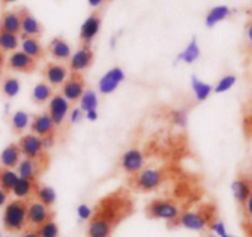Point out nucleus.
<instances>
[{
  "instance_id": "obj_21",
  "label": "nucleus",
  "mask_w": 252,
  "mask_h": 237,
  "mask_svg": "<svg viewBox=\"0 0 252 237\" xmlns=\"http://www.w3.org/2000/svg\"><path fill=\"white\" fill-rule=\"evenodd\" d=\"M21 151L17 144H10L0 154V164L5 169H15L21 161Z\"/></svg>"
},
{
  "instance_id": "obj_16",
  "label": "nucleus",
  "mask_w": 252,
  "mask_h": 237,
  "mask_svg": "<svg viewBox=\"0 0 252 237\" xmlns=\"http://www.w3.org/2000/svg\"><path fill=\"white\" fill-rule=\"evenodd\" d=\"M43 76L46 83L51 86H62L68 79L69 73L66 68L58 63H48L43 69Z\"/></svg>"
},
{
  "instance_id": "obj_46",
  "label": "nucleus",
  "mask_w": 252,
  "mask_h": 237,
  "mask_svg": "<svg viewBox=\"0 0 252 237\" xmlns=\"http://www.w3.org/2000/svg\"><path fill=\"white\" fill-rule=\"evenodd\" d=\"M21 237H39L38 234H37V230L33 228H29L24 231Z\"/></svg>"
},
{
  "instance_id": "obj_27",
  "label": "nucleus",
  "mask_w": 252,
  "mask_h": 237,
  "mask_svg": "<svg viewBox=\"0 0 252 237\" xmlns=\"http://www.w3.org/2000/svg\"><path fill=\"white\" fill-rule=\"evenodd\" d=\"M33 196L36 197V201H38L39 203L48 207V208H51L56 203L57 199L56 191L49 186H38L37 184L36 188H34Z\"/></svg>"
},
{
  "instance_id": "obj_34",
  "label": "nucleus",
  "mask_w": 252,
  "mask_h": 237,
  "mask_svg": "<svg viewBox=\"0 0 252 237\" xmlns=\"http://www.w3.org/2000/svg\"><path fill=\"white\" fill-rule=\"evenodd\" d=\"M21 90V84L20 80L15 76H6L2 81L1 85V91L6 97L12 98L17 95Z\"/></svg>"
},
{
  "instance_id": "obj_17",
  "label": "nucleus",
  "mask_w": 252,
  "mask_h": 237,
  "mask_svg": "<svg viewBox=\"0 0 252 237\" xmlns=\"http://www.w3.org/2000/svg\"><path fill=\"white\" fill-rule=\"evenodd\" d=\"M30 128L32 130V134H36L39 138H43L49 134H54V132H56V124L52 120L48 112H44L42 115L33 117Z\"/></svg>"
},
{
  "instance_id": "obj_7",
  "label": "nucleus",
  "mask_w": 252,
  "mask_h": 237,
  "mask_svg": "<svg viewBox=\"0 0 252 237\" xmlns=\"http://www.w3.org/2000/svg\"><path fill=\"white\" fill-rule=\"evenodd\" d=\"M53 216L51 208L43 206L38 201L27 203V225H30V228H39L48 220H52Z\"/></svg>"
},
{
  "instance_id": "obj_10",
  "label": "nucleus",
  "mask_w": 252,
  "mask_h": 237,
  "mask_svg": "<svg viewBox=\"0 0 252 237\" xmlns=\"http://www.w3.org/2000/svg\"><path fill=\"white\" fill-rule=\"evenodd\" d=\"M36 60L22 51L12 52L7 59V68L17 73L30 74L36 70Z\"/></svg>"
},
{
  "instance_id": "obj_38",
  "label": "nucleus",
  "mask_w": 252,
  "mask_h": 237,
  "mask_svg": "<svg viewBox=\"0 0 252 237\" xmlns=\"http://www.w3.org/2000/svg\"><path fill=\"white\" fill-rule=\"evenodd\" d=\"M241 210H243L244 219H245L246 233H248L249 236L252 237V192L249 199L246 201V203L241 208Z\"/></svg>"
},
{
  "instance_id": "obj_9",
  "label": "nucleus",
  "mask_w": 252,
  "mask_h": 237,
  "mask_svg": "<svg viewBox=\"0 0 252 237\" xmlns=\"http://www.w3.org/2000/svg\"><path fill=\"white\" fill-rule=\"evenodd\" d=\"M120 165L123 171L127 172L128 175L134 176V175H137L138 172H140L144 169V155H143V152L140 150L129 149L122 154L120 160Z\"/></svg>"
},
{
  "instance_id": "obj_30",
  "label": "nucleus",
  "mask_w": 252,
  "mask_h": 237,
  "mask_svg": "<svg viewBox=\"0 0 252 237\" xmlns=\"http://www.w3.org/2000/svg\"><path fill=\"white\" fill-rule=\"evenodd\" d=\"M17 176L16 172L11 169H5V167L0 166V188L2 191L6 192L7 194L12 191L15 183H16Z\"/></svg>"
},
{
  "instance_id": "obj_29",
  "label": "nucleus",
  "mask_w": 252,
  "mask_h": 237,
  "mask_svg": "<svg viewBox=\"0 0 252 237\" xmlns=\"http://www.w3.org/2000/svg\"><path fill=\"white\" fill-rule=\"evenodd\" d=\"M199 56H201V51H199V46L198 43H197V39L192 38V41L189 42V46L177 56V61L192 64L199 58Z\"/></svg>"
},
{
  "instance_id": "obj_25",
  "label": "nucleus",
  "mask_w": 252,
  "mask_h": 237,
  "mask_svg": "<svg viewBox=\"0 0 252 237\" xmlns=\"http://www.w3.org/2000/svg\"><path fill=\"white\" fill-rule=\"evenodd\" d=\"M52 96H53V89L46 81L36 84L32 89V101L37 105H44L49 102Z\"/></svg>"
},
{
  "instance_id": "obj_1",
  "label": "nucleus",
  "mask_w": 252,
  "mask_h": 237,
  "mask_svg": "<svg viewBox=\"0 0 252 237\" xmlns=\"http://www.w3.org/2000/svg\"><path fill=\"white\" fill-rule=\"evenodd\" d=\"M132 210L133 204L130 198L127 196V193L120 191L105 197L98 203L94 215L100 216L112 224L113 226H116L120 221L127 218L132 213Z\"/></svg>"
},
{
  "instance_id": "obj_48",
  "label": "nucleus",
  "mask_w": 252,
  "mask_h": 237,
  "mask_svg": "<svg viewBox=\"0 0 252 237\" xmlns=\"http://www.w3.org/2000/svg\"><path fill=\"white\" fill-rule=\"evenodd\" d=\"M88 1H89V5H90V6L97 7V6H100L101 4H102L103 0H88Z\"/></svg>"
},
{
  "instance_id": "obj_3",
  "label": "nucleus",
  "mask_w": 252,
  "mask_h": 237,
  "mask_svg": "<svg viewBox=\"0 0 252 237\" xmlns=\"http://www.w3.org/2000/svg\"><path fill=\"white\" fill-rule=\"evenodd\" d=\"M165 178L164 171L160 169H143L133 177L132 184L140 192H153L161 186Z\"/></svg>"
},
{
  "instance_id": "obj_43",
  "label": "nucleus",
  "mask_w": 252,
  "mask_h": 237,
  "mask_svg": "<svg viewBox=\"0 0 252 237\" xmlns=\"http://www.w3.org/2000/svg\"><path fill=\"white\" fill-rule=\"evenodd\" d=\"M84 116H85V113H84V111L81 108H73L70 112V116H69V119H70V123H73V124H78L83 119Z\"/></svg>"
},
{
  "instance_id": "obj_53",
  "label": "nucleus",
  "mask_w": 252,
  "mask_h": 237,
  "mask_svg": "<svg viewBox=\"0 0 252 237\" xmlns=\"http://www.w3.org/2000/svg\"><path fill=\"white\" fill-rule=\"evenodd\" d=\"M208 237H216V236H214V235H209Z\"/></svg>"
},
{
  "instance_id": "obj_11",
  "label": "nucleus",
  "mask_w": 252,
  "mask_h": 237,
  "mask_svg": "<svg viewBox=\"0 0 252 237\" xmlns=\"http://www.w3.org/2000/svg\"><path fill=\"white\" fill-rule=\"evenodd\" d=\"M69 110H70V102H68L63 96L59 95V93L52 96L48 105V115L51 116L56 127L63 124L66 116H68Z\"/></svg>"
},
{
  "instance_id": "obj_28",
  "label": "nucleus",
  "mask_w": 252,
  "mask_h": 237,
  "mask_svg": "<svg viewBox=\"0 0 252 237\" xmlns=\"http://www.w3.org/2000/svg\"><path fill=\"white\" fill-rule=\"evenodd\" d=\"M191 86L192 91H193L194 96H196V100L199 101V102L206 101L207 98L211 96L212 91H213L212 85H209L208 83H204V81L199 80V79L194 75L191 78Z\"/></svg>"
},
{
  "instance_id": "obj_26",
  "label": "nucleus",
  "mask_w": 252,
  "mask_h": 237,
  "mask_svg": "<svg viewBox=\"0 0 252 237\" xmlns=\"http://www.w3.org/2000/svg\"><path fill=\"white\" fill-rule=\"evenodd\" d=\"M36 186H37L36 182L30 181V179L21 178V177H19L11 192L14 193V196L16 197L17 199L25 201V199L29 198L31 194H33Z\"/></svg>"
},
{
  "instance_id": "obj_5",
  "label": "nucleus",
  "mask_w": 252,
  "mask_h": 237,
  "mask_svg": "<svg viewBox=\"0 0 252 237\" xmlns=\"http://www.w3.org/2000/svg\"><path fill=\"white\" fill-rule=\"evenodd\" d=\"M145 211L150 219H160L166 221H176L180 216L177 206L169 199H154L148 204Z\"/></svg>"
},
{
  "instance_id": "obj_20",
  "label": "nucleus",
  "mask_w": 252,
  "mask_h": 237,
  "mask_svg": "<svg viewBox=\"0 0 252 237\" xmlns=\"http://www.w3.org/2000/svg\"><path fill=\"white\" fill-rule=\"evenodd\" d=\"M48 53L51 54L52 58H54L56 60H69V58H70L71 56V48L65 39L61 38V37H56V38L52 39L51 43H49Z\"/></svg>"
},
{
  "instance_id": "obj_52",
  "label": "nucleus",
  "mask_w": 252,
  "mask_h": 237,
  "mask_svg": "<svg viewBox=\"0 0 252 237\" xmlns=\"http://www.w3.org/2000/svg\"><path fill=\"white\" fill-rule=\"evenodd\" d=\"M223 237H235V236H231V235H229V234H226V235L223 236Z\"/></svg>"
},
{
  "instance_id": "obj_12",
  "label": "nucleus",
  "mask_w": 252,
  "mask_h": 237,
  "mask_svg": "<svg viewBox=\"0 0 252 237\" xmlns=\"http://www.w3.org/2000/svg\"><path fill=\"white\" fill-rule=\"evenodd\" d=\"M231 191H233V196L235 198L236 203L239 204L240 208H243L252 192L251 175H239L235 181L233 182V184H231Z\"/></svg>"
},
{
  "instance_id": "obj_6",
  "label": "nucleus",
  "mask_w": 252,
  "mask_h": 237,
  "mask_svg": "<svg viewBox=\"0 0 252 237\" xmlns=\"http://www.w3.org/2000/svg\"><path fill=\"white\" fill-rule=\"evenodd\" d=\"M19 148L21 154L27 159L42 162L44 159V150L42 147V139L36 134H25L20 138Z\"/></svg>"
},
{
  "instance_id": "obj_19",
  "label": "nucleus",
  "mask_w": 252,
  "mask_h": 237,
  "mask_svg": "<svg viewBox=\"0 0 252 237\" xmlns=\"http://www.w3.org/2000/svg\"><path fill=\"white\" fill-rule=\"evenodd\" d=\"M115 226L100 216L93 215L89 221L88 237H110Z\"/></svg>"
},
{
  "instance_id": "obj_54",
  "label": "nucleus",
  "mask_w": 252,
  "mask_h": 237,
  "mask_svg": "<svg viewBox=\"0 0 252 237\" xmlns=\"http://www.w3.org/2000/svg\"><path fill=\"white\" fill-rule=\"evenodd\" d=\"M0 237H1V236H0Z\"/></svg>"
},
{
  "instance_id": "obj_50",
  "label": "nucleus",
  "mask_w": 252,
  "mask_h": 237,
  "mask_svg": "<svg viewBox=\"0 0 252 237\" xmlns=\"http://www.w3.org/2000/svg\"><path fill=\"white\" fill-rule=\"evenodd\" d=\"M4 63H5V59H4V54L0 53V70L2 69V66H4Z\"/></svg>"
},
{
  "instance_id": "obj_33",
  "label": "nucleus",
  "mask_w": 252,
  "mask_h": 237,
  "mask_svg": "<svg viewBox=\"0 0 252 237\" xmlns=\"http://www.w3.org/2000/svg\"><path fill=\"white\" fill-rule=\"evenodd\" d=\"M19 47L17 34L10 33L0 30V51L1 52H15Z\"/></svg>"
},
{
  "instance_id": "obj_18",
  "label": "nucleus",
  "mask_w": 252,
  "mask_h": 237,
  "mask_svg": "<svg viewBox=\"0 0 252 237\" xmlns=\"http://www.w3.org/2000/svg\"><path fill=\"white\" fill-rule=\"evenodd\" d=\"M20 17H21V31L24 36L34 37L37 38L42 33V26L34 16H32L29 10L21 9L19 11Z\"/></svg>"
},
{
  "instance_id": "obj_31",
  "label": "nucleus",
  "mask_w": 252,
  "mask_h": 237,
  "mask_svg": "<svg viewBox=\"0 0 252 237\" xmlns=\"http://www.w3.org/2000/svg\"><path fill=\"white\" fill-rule=\"evenodd\" d=\"M229 14H230V10H229L228 6L221 5V6L213 7V9L209 10L208 15H207L206 25L208 27H213L214 25H217L218 22L223 21L224 19H226V17L229 16Z\"/></svg>"
},
{
  "instance_id": "obj_42",
  "label": "nucleus",
  "mask_w": 252,
  "mask_h": 237,
  "mask_svg": "<svg viewBox=\"0 0 252 237\" xmlns=\"http://www.w3.org/2000/svg\"><path fill=\"white\" fill-rule=\"evenodd\" d=\"M211 230L213 231V233L219 237H223V236H225L226 234H228V233H226V228H225V225H224V223H221V221H219V220L212 221V223H211Z\"/></svg>"
},
{
  "instance_id": "obj_8",
  "label": "nucleus",
  "mask_w": 252,
  "mask_h": 237,
  "mask_svg": "<svg viewBox=\"0 0 252 237\" xmlns=\"http://www.w3.org/2000/svg\"><path fill=\"white\" fill-rule=\"evenodd\" d=\"M85 92V81L79 73H71L62 85V96L68 102H78Z\"/></svg>"
},
{
  "instance_id": "obj_49",
  "label": "nucleus",
  "mask_w": 252,
  "mask_h": 237,
  "mask_svg": "<svg viewBox=\"0 0 252 237\" xmlns=\"http://www.w3.org/2000/svg\"><path fill=\"white\" fill-rule=\"evenodd\" d=\"M248 38L250 41V43L252 44V22L248 26Z\"/></svg>"
},
{
  "instance_id": "obj_4",
  "label": "nucleus",
  "mask_w": 252,
  "mask_h": 237,
  "mask_svg": "<svg viewBox=\"0 0 252 237\" xmlns=\"http://www.w3.org/2000/svg\"><path fill=\"white\" fill-rule=\"evenodd\" d=\"M214 209L204 208V210L199 211H186V213L180 214L179 224L189 230L202 231L207 228V225H211L212 221H214Z\"/></svg>"
},
{
  "instance_id": "obj_13",
  "label": "nucleus",
  "mask_w": 252,
  "mask_h": 237,
  "mask_svg": "<svg viewBox=\"0 0 252 237\" xmlns=\"http://www.w3.org/2000/svg\"><path fill=\"white\" fill-rule=\"evenodd\" d=\"M94 53L90 46H81L74 54L69 58V69L71 73H79L85 70L93 64Z\"/></svg>"
},
{
  "instance_id": "obj_41",
  "label": "nucleus",
  "mask_w": 252,
  "mask_h": 237,
  "mask_svg": "<svg viewBox=\"0 0 252 237\" xmlns=\"http://www.w3.org/2000/svg\"><path fill=\"white\" fill-rule=\"evenodd\" d=\"M244 128L249 137H252V102L248 107V112L244 116Z\"/></svg>"
},
{
  "instance_id": "obj_35",
  "label": "nucleus",
  "mask_w": 252,
  "mask_h": 237,
  "mask_svg": "<svg viewBox=\"0 0 252 237\" xmlns=\"http://www.w3.org/2000/svg\"><path fill=\"white\" fill-rule=\"evenodd\" d=\"M79 102H80V108L84 111V113L88 112V111L97 110L98 98L94 90H85Z\"/></svg>"
},
{
  "instance_id": "obj_51",
  "label": "nucleus",
  "mask_w": 252,
  "mask_h": 237,
  "mask_svg": "<svg viewBox=\"0 0 252 237\" xmlns=\"http://www.w3.org/2000/svg\"><path fill=\"white\" fill-rule=\"evenodd\" d=\"M2 4H9V2H14L16 1V0H1Z\"/></svg>"
},
{
  "instance_id": "obj_45",
  "label": "nucleus",
  "mask_w": 252,
  "mask_h": 237,
  "mask_svg": "<svg viewBox=\"0 0 252 237\" xmlns=\"http://www.w3.org/2000/svg\"><path fill=\"white\" fill-rule=\"evenodd\" d=\"M85 117H86V119L91 120V122H95V120L97 119V118H98V113H97V110L88 111V112H85Z\"/></svg>"
},
{
  "instance_id": "obj_32",
  "label": "nucleus",
  "mask_w": 252,
  "mask_h": 237,
  "mask_svg": "<svg viewBox=\"0 0 252 237\" xmlns=\"http://www.w3.org/2000/svg\"><path fill=\"white\" fill-rule=\"evenodd\" d=\"M30 124V117L25 111H16L11 117V128L14 133L21 134Z\"/></svg>"
},
{
  "instance_id": "obj_36",
  "label": "nucleus",
  "mask_w": 252,
  "mask_h": 237,
  "mask_svg": "<svg viewBox=\"0 0 252 237\" xmlns=\"http://www.w3.org/2000/svg\"><path fill=\"white\" fill-rule=\"evenodd\" d=\"M37 234L39 237H58L59 236V228L56 221L52 219L36 229Z\"/></svg>"
},
{
  "instance_id": "obj_24",
  "label": "nucleus",
  "mask_w": 252,
  "mask_h": 237,
  "mask_svg": "<svg viewBox=\"0 0 252 237\" xmlns=\"http://www.w3.org/2000/svg\"><path fill=\"white\" fill-rule=\"evenodd\" d=\"M21 48L24 53H26L27 56L33 58L34 60H38V59L43 58L44 56L43 47L39 43L38 39L34 38V37H27L22 34Z\"/></svg>"
},
{
  "instance_id": "obj_39",
  "label": "nucleus",
  "mask_w": 252,
  "mask_h": 237,
  "mask_svg": "<svg viewBox=\"0 0 252 237\" xmlns=\"http://www.w3.org/2000/svg\"><path fill=\"white\" fill-rule=\"evenodd\" d=\"M170 118H171L172 123L179 125V127H186L187 125V113L184 110L172 111L170 113Z\"/></svg>"
},
{
  "instance_id": "obj_44",
  "label": "nucleus",
  "mask_w": 252,
  "mask_h": 237,
  "mask_svg": "<svg viewBox=\"0 0 252 237\" xmlns=\"http://www.w3.org/2000/svg\"><path fill=\"white\" fill-rule=\"evenodd\" d=\"M42 139V147H43L44 151L52 149L56 145V134H49L46 137L41 138Z\"/></svg>"
},
{
  "instance_id": "obj_15",
  "label": "nucleus",
  "mask_w": 252,
  "mask_h": 237,
  "mask_svg": "<svg viewBox=\"0 0 252 237\" xmlns=\"http://www.w3.org/2000/svg\"><path fill=\"white\" fill-rule=\"evenodd\" d=\"M101 27V16L100 12H94L91 14L80 29V39L83 42V46H90L91 41L95 38L98 33Z\"/></svg>"
},
{
  "instance_id": "obj_22",
  "label": "nucleus",
  "mask_w": 252,
  "mask_h": 237,
  "mask_svg": "<svg viewBox=\"0 0 252 237\" xmlns=\"http://www.w3.org/2000/svg\"><path fill=\"white\" fill-rule=\"evenodd\" d=\"M39 165H41L39 161H34V160L25 157L17 165V176L36 182L39 174Z\"/></svg>"
},
{
  "instance_id": "obj_14",
  "label": "nucleus",
  "mask_w": 252,
  "mask_h": 237,
  "mask_svg": "<svg viewBox=\"0 0 252 237\" xmlns=\"http://www.w3.org/2000/svg\"><path fill=\"white\" fill-rule=\"evenodd\" d=\"M125 71L121 68L115 66V68L110 69L105 75H102V78L98 81V91L102 95L112 93L118 88V85L125 80Z\"/></svg>"
},
{
  "instance_id": "obj_2",
  "label": "nucleus",
  "mask_w": 252,
  "mask_h": 237,
  "mask_svg": "<svg viewBox=\"0 0 252 237\" xmlns=\"http://www.w3.org/2000/svg\"><path fill=\"white\" fill-rule=\"evenodd\" d=\"M2 224L9 233H20L27 226V202L16 199L6 204L2 214Z\"/></svg>"
},
{
  "instance_id": "obj_23",
  "label": "nucleus",
  "mask_w": 252,
  "mask_h": 237,
  "mask_svg": "<svg viewBox=\"0 0 252 237\" xmlns=\"http://www.w3.org/2000/svg\"><path fill=\"white\" fill-rule=\"evenodd\" d=\"M0 30L19 34L21 32V17L19 11H5L0 20Z\"/></svg>"
},
{
  "instance_id": "obj_40",
  "label": "nucleus",
  "mask_w": 252,
  "mask_h": 237,
  "mask_svg": "<svg viewBox=\"0 0 252 237\" xmlns=\"http://www.w3.org/2000/svg\"><path fill=\"white\" fill-rule=\"evenodd\" d=\"M76 213L80 220H90L93 218V210L89 206L86 204H80V206L76 208Z\"/></svg>"
},
{
  "instance_id": "obj_37",
  "label": "nucleus",
  "mask_w": 252,
  "mask_h": 237,
  "mask_svg": "<svg viewBox=\"0 0 252 237\" xmlns=\"http://www.w3.org/2000/svg\"><path fill=\"white\" fill-rule=\"evenodd\" d=\"M236 83V76L233 75V74H229V75L223 76L220 80L218 81V84L214 88V92L216 93H224L226 91L230 90Z\"/></svg>"
},
{
  "instance_id": "obj_47",
  "label": "nucleus",
  "mask_w": 252,
  "mask_h": 237,
  "mask_svg": "<svg viewBox=\"0 0 252 237\" xmlns=\"http://www.w3.org/2000/svg\"><path fill=\"white\" fill-rule=\"evenodd\" d=\"M6 199H7V193L0 188V208H1L2 206H5V203H6Z\"/></svg>"
}]
</instances>
